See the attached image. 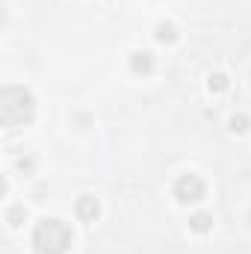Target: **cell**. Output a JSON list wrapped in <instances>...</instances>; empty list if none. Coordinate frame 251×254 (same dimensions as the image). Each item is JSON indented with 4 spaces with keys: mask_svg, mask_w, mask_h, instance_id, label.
I'll use <instances>...</instances> for the list:
<instances>
[{
    "mask_svg": "<svg viewBox=\"0 0 251 254\" xmlns=\"http://www.w3.org/2000/svg\"><path fill=\"white\" fill-rule=\"evenodd\" d=\"M36 116V101L24 86H6L0 92V122L3 127L27 125Z\"/></svg>",
    "mask_w": 251,
    "mask_h": 254,
    "instance_id": "1",
    "label": "cell"
},
{
    "mask_svg": "<svg viewBox=\"0 0 251 254\" xmlns=\"http://www.w3.org/2000/svg\"><path fill=\"white\" fill-rule=\"evenodd\" d=\"M71 246V228L60 219H45L33 231V249L39 254H65Z\"/></svg>",
    "mask_w": 251,
    "mask_h": 254,
    "instance_id": "2",
    "label": "cell"
},
{
    "mask_svg": "<svg viewBox=\"0 0 251 254\" xmlns=\"http://www.w3.org/2000/svg\"><path fill=\"white\" fill-rule=\"evenodd\" d=\"M175 198L181 204H195L204 198V181L198 175H181L175 181Z\"/></svg>",
    "mask_w": 251,
    "mask_h": 254,
    "instance_id": "3",
    "label": "cell"
},
{
    "mask_svg": "<svg viewBox=\"0 0 251 254\" xmlns=\"http://www.w3.org/2000/svg\"><path fill=\"white\" fill-rule=\"evenodd\" d=\"M130 71H133V74L148 77V74L154 71V57H151L148 51H136V54L130 57Z\"/></svg>",
    "mask_w": 251,
    "mask_h": 254,
    "instance_id": "4",
    "label": "cell"
},
{
    "mask_svg": "<svg viewBox=\"0 0 251 254\" xmlns=\"http://www.w3.org/2000/svg\"><path fill=\"white\" fill-rule=\"evenodd\" d=\"M98 201L92 198V195H83L80 201H77V216L83 219V222H95V216H98Z\"/></svg>",
    "mask_w": 251,
    "mask_h": 254,
    "instance_id": "5",
    "label": "cell"
},
{
    "mask_svg": "<svg viewBox=\"0 0 251 254\" xmlns=\"http://www.w3.org/2000/svg\"><path fill=\"white\" fill-rule=\"evenodd\" d=\"M189 225H192V231L204 234V231H210V225H213V216H210V213H195V216L189 219Z\"/></svg>",
    "mask_w": 251,
    "mask_h": 254,
    "instance_id": "6",
    "label": "cell"
},
{
    "mask_svg": "<svg viewBox=\"0 0 251 254\" xmlns=\"http://www.w3.org/2000/svg\"><path fill=\"white\" fill-rule=\"evenodd\" d=\"M178 39V30H175V24H160L157 27V42H163V45H172Z\"/></svg>",
    "mask_w": 251,
    "mask_h": 254,
    "instance_id": "7",
    "label": "cell"
},
{
    "mask_svg": "<svg viewBox=\"0 0 251 254\" xmlns=\"http://www.w3.org/2000/svg\"><path fill=\"white\" fill-rule=\"evenodd\" d=\"M24 219H27V210H24V207H12V210L6 213V222H9V225H15V228H18Z\"/></svg>",
    "mask_w": 251,
    "mask_h": 254,
    "instance_id": "8",
    "label": "cell"
},
{
    "mask_svg": "<svg viewBox=\"0 0 251 254\" xmlns=\"http://www.w3.org/2000/svg\"><path fill=\"white\" fill-rule=\"evenodd\" d=\"M228 89V77L225 74H210V92H225Z\"/></svg>",
    "mask_w": 251,
    "mask_h": 254,
    "instance_id": "9",
    "label": "cell"
},
{
    "mask_svg": "<svg viewBox=\"0 0 251 254\" xmlns=\"http://www.w3.org/2000/svg\"><path fill=\"white\" fill-rule=\"evenodd\" d=\"M231 130H234V133H246V130H249V119H246L243 113H237V116L231 119Z\"/></svg>",
    "mask_w": 251,
    "mask_h": 254,
    "instance_id": "10",
    "label": "cell"
}]
</instances>
